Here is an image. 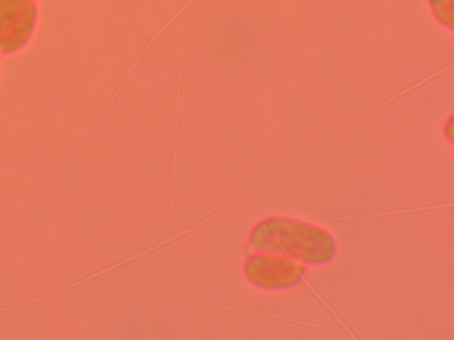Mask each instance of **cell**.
<instances>
[{"instance_id": "6da1fadb", "label": "cell", "mask_w": 454, "mask_h": 340, "mask_svg": "<svg viewBox=\"0 0 454 340\" xmlns=\"http://www.w3.org/2000/svg\"><path fill=\"white\" fill-rule=\"evenodd\" d=\"M251 246L286 252L307 262H328L334 254V242L329 233L288 220L262 222L251 236Z\"/></svg>"}, {"instance_id": "7a4b0ae2", "label": "cell", "mask_w": 454, "mask_h": 340, "mask_svg": "<svg viewBox=\"0 0 454 340\" xmlns=\"http://www.w3.org/2000/svg\"><path fill=\"white\" fill-rule=\"evenodd\" d=\"M39 10L35 0H0V53L25 48L35 32Z\"/></svg>"}, {"instance_id": "3957f363", "label": "cell", "mask_w": 454, "mask_h": 340, "mask_svg": "<svg viewBox=\"0 0 454 340\" xmlns=\"http://www.w3.org/2000/svg\"><path fill=\"white\" fill-rule=\"evenodd\" d=\"M246 275L262 289H286L300 279L294 263L272 255H254L246 263Z\"/></svg>"}]
</instances>
